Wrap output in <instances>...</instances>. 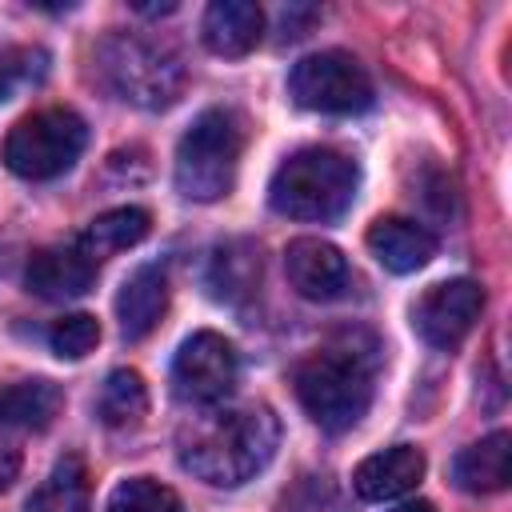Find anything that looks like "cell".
I'll return each instance as SVG.
<instances>
[{"label":"cell","mask_w":512,"mask_h":512,"mask_svg":"<svg viewBox=\"0 0 512 512\" xmlns=\"http://www.w3.org/2000/svg\"><path fill=\"white\" fill-rule=\"evenodd\" d=\"M368 252L388 272H416L436 256V236L408 216H380L368 228Z\"/></svg>","instance_id":"cell-14"},{"label":"cell","mask_w":512,"mask_h":512,"mask_svg":"<svg viewBox=\"0 0 512 512\" xmlns=\"http://www.w3.org/2000/svg\"><path fill=\"white\" fill-rule=\"evenodd\" d=\"M16 472H20V448H16L12 440H4V436H0V492H8V488H12Z\"/></svg>","instance_id":"cell-26"},{"label":"cell","mask_w":512,"mask_h":512,"mask_svg":"<svg viewBox=\"0 0 512 512\" xmlns=\"http://www.w3.org/2000/svg\"><path fill=\"white\" fill-rule=\"evenodd\" d=\"M284 272H288V284L304 300H316V304L340 300L348 292V280H352L344 252L320 236H296L284 248Z\"/></svg>","instance_id":"cell-10"},{"label":"cell","mask_w":512,"mask_h":512,"mask_svg":"<svg viewBox=\"0 0 512 512\" xmlns=\"http://www.w3.org/2000/svg\"><path fill=\"white\" fill-rule=\"evenodd\" d=\"M288 96L308 112L348 116V112H364L372 104V80L356 56L328 48V52H312L292 64Z\"/></svg>","instance_id":"cell-7"},{"label":"cell","mask_w":512,"mask_h":512,"mask_svg":"<svg viewBox=\"0 0 512 512\" xmlns=\"http://www.w3.org/2000/svg\"><path fill=\"white\" fill-rule=\"evenodd\" d=\"M388 512H436L428 500H408V504H396V508H388Z\"/></svg>","instance_id":"cell-27"},{"label":"cell","mask_w":512,"mask_h":512,"mask_svg":"<svg viewBox=\"0 0 512 512\" xmlns=\"http://www.w3.org/2000/svg\"><path fill=\"white\" fill-rule=\"evenodd\" d=\"M148 412V388H144V376L132 372V368H116L108 372V380L100 384V396H96V416L108 424V428H136Z\"/></svg>","instance_id":"cell-21"},{"label":"cell","mask_w":512,"mask_h":512,"mask_svg":"<svg viewBox=\"0 0 512 512\" xmlns=\"http://www.w3.org/2000/svg\"><path fill=\"white\" fill-rule=\"evenodd\" d=\"M88 144V128L72 108H40L4 136V164L24 180H56Z\"/></svg>","instance_id":"cell-6"},{"label":"cell","mask_w":512,"mask_h":512,"mask_svg":"<svg viewBox=\"0 0 512 512\" xmlns=\"http://www.w3.org/2000/svg\"><path fill=\"white\" fill-rule=\"evenodd\" d=\"M372 380H376V344L368 340L360 348L352 332L308 352L292 372L300 408L324 432H348L352 424H360V416L372 404Z\"/></svg>","instance_id":"cell-2"},{"label":"cell","mask_w":512,"mask_h":512,"mask_svg":"<svg viewBox=\"0 0 512 512\" xmlns=\"http://www.w3.org/2000/svg\"><path fill=\"white\" fill-rule=\"evenodd\" d=\"M316 20V8H300V4H288L280 12V40H300L304 28Z\"/></svg>","instance_id":"cell-25"},{"label":"cell","mask_w":512,"mask_h":512,"mask_svg":"<svg viewBox=\"0 0 512 512\" xmlns=\"http://www.w3.org/2000/svg\"><path fill=\"white\" fill-rule=\"evenodd\" d=\"M260 284V252L252 240H228L220 248H212V260H208V288L236 304L244 296H252V288Z\"/></svg>","instance_id":"cell-20"},{"label":"cell","mask_w":512,"mask_h":512,"mask_svg":"<svg viewBox=\"0 0 512 512\" xmlns=\"http://www.w3.org/2000/svg\"><path fill=\"white\" fill-rule=\"evenodd\" d=\"M200 36L216 56H248L264 36V12L252 0H216L204 12Z\"/></svg>","instance_id":"cell-15"},{"label":"cell","mask_w":512,"mask_h":512,"mask_svg":"<svg viewBox=\"0 0 512 512\" xmlns=\"http://www.w3.org/2000/svg\"><path fill=\"white\" fill-rule=\"evenodd\" d=\"M100 84L136 108H168L184 92V60L172 44L140 32H108L96 44Z\"/></svg>","instance_id":"cell-3"},{"label":"cell","mask_w":512,"mask_h":512,"mask_svg":"<svg viewBox=\"0 0 512 512\" xmlns=\"http://www.w3.org/2000/svg\"><path fill=\"white\" fill-rule=\"evenodd\" d=\"M240 360L236 348L220 332H192L172 360V384L176 396L204 408V404H224L236 388Z\"/></svg>","instance_id":"cell-8"},{"label":"cell","mask_w":512,"mask_h":512,"mask_svg":"<svg viewBox=\"0 0 512 512\" xmlns=\"http://www.w3.org/2000/svg\"><path fill=\"white\" fill-rule=\"evenodd\" d=\"M244 120L232 108H204L176 144V188L188 200H220L236 184Z\"/></svg>","instance_id":"cell-5"},{"label":"cell","mask_w":512,"mask_h":512,"mask_svg":"<svg viewBox=\"0 0 512 512\" xmlns=\"http://www.w3.org/2000/svg\"><path fill=\"white\" fill-rule=\"evenodd\" d=\"M508 452H512V436L508 432H492L476 444H468L456 460H452V480L464 492H500L508 484Z\"/></svg>","instance_id":"cell-17"},{"label":"cell","mask_w":512,"mask_h":512,"mask_svg":"<svg viewBox=\"0 0 512 512\" xmlns=\"http://www.w3.org/2000/svg\"><path fill=\"white\" fill-rule=\"evenodd\" d=\"M280 444V424L264 404H204L176 432L184 472L212 488H236L252 480Z\"/></svg>","instance_id":"cell-1"},{"label":"cell","mask_w":512,"mask_h":512,"mask_svg":"<svg viewBox=\"0 0 512 512\" xmlns=\"http://www.w3.org/2000/svg\"><path fill=\"white\" fill-rule=\"evenodd\" d=\"M32 60H44L40 52H0V104L12 96L20 80H32Z\"/></svg>","instance_id":"cell-24"},{"label":"cell","mask_w":512,"mask_h":512,"mask_svg":"<svg viewBox=\"0 0 512 512\" xmlns=\"http://www.w3.org/2000/svg\"><path fill=\"white\" fill-rule=\"evenodd\" d=\"M48 344H52V352L60 360H84L100 344V324H96L92 312H68L60 320H52Z\"/></svg>","instance_id":"cell-23"},{"label":"cell","mask_w":512,"mask_h":512,"mask_svg":"<svg viewBox=\"0 0 512 512\" xmlns=\"http://www.w3.org/2000/svg\"><path fill=\"white\" fill-rule=\"evenodd\" d=\"M64 408V392L60 384L36 376V380H12L0 384V424L8 428H28V432H44Z\"/></svg>","instance_id":"cell-16"},{"label":"cell","mask_w":512,"mask_h":512,"mask_svg":"<svg viewBox=\"0 0 512 512\" xmlns=\"http://www.w3.org/2000/svg\"><path fill=\"white\" fill-rule=\"evenodd\" d=\"M148 228H152V216H148L144 208H132V204H128V208H112V212H100V216L80 232L76 248H80L92 264H100V260H108V256H116V252L140 244V240L148 236Z\"/></svg>","instance_id":"cell-18"},{"label":"cell","mask_w":512,"mask_h":512,"mask_svg":"<svg viewBox=\"0 0 512 512\" xmlns=\"http://www.w3.org/2000/svg\"><path fill=\"white\" fill-rule=\"evenodd\" d=\"M96 264L76 248V244H52L28 256L24 268V288L40 300H76L92 288Z\"/></svg>","instance_id":"cell-11"},{"label":"cell","mask_w":512,"mask_h":512,"mask_svg":"<svg viewBox=\"0 0 512 512\" xmlns=\"http://www.w3.org/2000/svg\"><path fill=\"white\" fill-rule=\"evenodd\" d=\"M356 196V164L336 148L292 152L268 184V204L292 220H336Z\"/></svg>","instance_id":"cell-4"},{"label":"cell","mask_w":512,"mask_h":512,"mask_svg":"<svg viewBox=\"0 0 512 512\" xmlns=\"http://www.w3.org/2000/svg\"><path fill=\"white\" fill-rule=\"evenodd\" d=\"M480 308H484V288L468 276H456V280L432 284L412 304V328L432 348H456L480 320Z\"/></svg>","instance_id":"cell-9"},{"label":"cell","mask_w":512,"mask_h":512,"mask_svg":"<svg viewBox=\"0 0 512 512\" xmlns=\"http://www.w3.org/2000/svg\"><path fill=\"white\" fill-rule=\"evenodd\" d=\"M164 312H168V276H164V268H156V264L136 268L124 280L120 296H116L120 336L132 340V344L144 340V336H152L156 324L164 320Z\"/></svg>","instance_id":"cell-13"},{"label":"cell","mask_w":512,"mask_h":512,"mask_svg":"<svg viewBox=\"0 0 512 512\" xmlns=\"http://www.w3.org/2000/svg\"><path fill=\"white\" fill-rule=\"evenodd\" d=\"M420 476H424V452L412 444H392L356 464L352 488L360 500H396L408 488H416Z\"/></svg>","instance_id":"cell-12"},{"label":"cell","mask_w":512,"mask_h":512,"mask_svg":"<svg viewBox=\"0 0 512 512\" xmlns=\"http://www.w3.org/2000/svg\"><path fill=\"white\" fill-rule=\"evenodd\" d=\"M24 512H92V476L80 456L56 460L48 480L28 496Z\"/></svg>","instance_id":"cell-19"},{"label":"cell","mask_w":512,"mask_h":512,"mask_svg":"<svg viewBox=\"0 0 512 512\" xmlns=\"http://www.w3.org/2000/svg\"><path fill=\"white\" fill-rule=\"evenodd\" d=\"M108 512H184V504L168 484H160L152 476H132L112 488Z\"/></svg>","instance_id":"cell-22"}]
</instances>
